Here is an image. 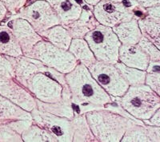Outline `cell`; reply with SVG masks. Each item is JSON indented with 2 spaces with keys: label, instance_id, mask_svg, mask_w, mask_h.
Returning <instances> with one entry per match:
<instances>
[{
  "label": "cell",
  "instance_id": "6da1fadb",
  "mask_svg": "<svg viewBox=\"0 0 160 142\" xmlns=\"http://www.w3.org/2000/svg\"><path fill=\"white\" fill-rule=\"evenodd\" d=\"M65 78L76 114L102 109L105 105L112 102L111 96L98 85L83 64L78 62L75 69L66 74Z\"/></svg>",
  "mask_w": 160,
  "mask_h": 142
},
{
  "label": "cell",
  "instance_id": "7a4b0ae2",
  "mask_svg": "<svg viewBox=\"0 0 160 142\" xmlns=\"http://www.w3.org/2000/svg\"><path fill=\"white\" fill-rule=\"evenodd\" d=\"M85 115L97 141H121L126 131L136 125L130 119L106 109L89 111Z\"/></svg>",
  "mask_w": 160,
  "mask_h": 142
},
{
  "label": "cell",
  "instance_id": "3957f363",
  "mask_svg": "<svg viewBox=\"0 0 160 142\" xmlns=\"http://www.w3.org/2000/svg\"><path fill=\"white\" fill-rule=\"evenodd\" d=\"M124 110L139 120H148L160 109V97L146 84L130 86L122 97L115 99Z\"/></svg>",
  "mask_w": 160,
  "mask_h": 142
},
{
  "label": "cell",
  "instance_id": "277c9868",
  "mask_svg": "<svg viewBox=\"0 0 160 142\" xmlns=\"http://www.w3.org/2000/svg\"><path fill=\"white\" fill-rule=\"evenodd\" d=\"M96 60L115 64L118 61V50L121 42L109 26L98 24L84 36Z\"/></svg>",
  "mask_w": 160,
  "mask_h": 142
},
{
  "label": "cell",
  "instance_id": "5b68a950",
  "mask_svg": "<svg viewBox=\"0 0 160 142\" xmlns=\"http://www.w3.org/2000/svg\"><path fill=\"white\" fill-rule=\"evenodd\" d=\"M35 59L48 67L67 74L75 69L78 62L68 50L57 47L47 40H41L35 44L27 56Z\"/></svg>",
  "mask_w": 160,
  "mask_h": 142
},
{
  "label": "cell",
  "instance_id": "8992f818",
  "mask_svg": "<svg viewBox=\"0 0 160 142\" xmlns=\"http://www.w3.org/2000/svg\"><path fill=\"white\" fill-rule=\"evenodd\" d=\"M13 16L28 21L40 36L47 30L60 24L59 18L46 0H36L24 6Z\"/></svg>",
  "mask_w": 160,
  "mask_h": 142
},
{
  "label": "cell",
  "instance_id": "52a82bcc",
  "mask_svg": "<svg viewBox=\"0 0 160 142\" xmlns=\"http://www.w3.org/2000/svg\"><path fill=\"white\" fill-rule=\"evenodd\" d=\"M88 68L98 85L110 96L122 97L129 88V84L122 78L114 64L96 60Z\"/></svg>",
  "mask_w": 160,
  "mask_h": 142
},
{
  "label": "cell",
  "instance_id": "ba28073f",
  "mask_svg": "<svg viewBox=\"0 0 160 142\" xmlns=\"http://www.w3.org/2000/svg\"><path fill=\"white\" fill-rule=\"evenodd\" d=\"M33 121L49 132L57 141H72L73 130L71 120L52 113L41 111L37 108L31 112Z\"/></svg>",
  "mask_w": 160,
  "mask_h": 142
},
{
  "label": "cell",
  "instance_id": "9c48e42d",
  "mask_svg": "<svg viewBox=\"0 0 160 142\" xmlns=\"http://www.w3.org/2000/svg\"><path fill=\"white\" fill-rule=\"evenodd\" d=\"M27 89L36 100L55 103L62 100L63 87L56 80L43 73H37L30 79Z\"/></svg>",
  "mask_w": 160,
  "mask_h": 142
},
{
  "label": "cell",
  "instance_id": "30bf717a",
  "mask_svg": "<svg viewBox=\"0 0 160 142\" xmlns=\"http://www.w3.org/2000/svg\"><path fill=\"white\" fill-rule=\"evenodd\" d=\"M92 13L98 23L111 28L134 18L132 11L122 2L102 1L93 7Z\"/></svg>",
  "mask_w": 160,
  "mask_h": 142
},
{
  "label": "cell",
  "instance_id": "8fae6325",
  "mask_svg": "<svg viewBox=\"0 0 160 142\" xmlns=\"http://www.w3.org/2000/svg\"><path fill=\"white\" fill-rule=\"evenodd\" d=\"M0 95L30 113L37 108L35 97L15 78H0Z\"/></svg>",
  "mask_w": 160,
  "mask_h": 142
},
{
  "label": "cell",
  "instance_id": "7c38bea8",
  "mask_svg": "<svg viewBox=\"0 0 160 142\" xmlns=\"http://www.w3.org/2000/svg\"><path fill=\"white\" fill-rule=\"evenodd\" d=\"M6 26L11 30L22 50L23 56H27L35 44L43 38L40 36L27 20L18 17H10Z\"/></svg>",
  "mask_w": 160,
  "mask_h": 142
},
{
  "label": "cell",
  "instance_id": "4fadbf2b",
  "mask_svg": "<svg viewBox=\"0 0 160 142\" xmlns=\"http://www.w3.org/2000/svg\"><path fill=\"white\" fill-rule=\"evenodd\" d=\"M118 61L128 67L146 71L150 59L137 44H121L118 50Z\"/></svg>",
  "mask_w": 160,
  "mask_h": 142
},
{
  "label": "cell",
  "instance_id": "5bb4252c",
  "mask_svg": "<svg viewBox=\"0 0 160 142\" xmlns=\"http://www.w3.org/2000/svg\"><path fill=\"white\" fill-rule=\"evenodd\" d=\"M59 18L60 24L66 26L79 18L82 7L76 0H46Z\"/></svg>",
  "mask_w": 160,
  "mask_h": 142
},
{
  "label": "cell",
  "instance_id": "9a60e30c",
  "mask_svg": "<svg viewBox=\"0 0 160 142\" xmlns=\"http://www.w3.org/2000/svg\"><path fill=\"white\" fill-rule=\"evenodd\" d=\"M98 24L92 11L86 7L82 8L78 19L63 26L68 30L72 38H83L88 32L95 29Z\"/></svg>",
  "mask_w": 160,
  "mask_h": 142
},
{
  "label": "cell",
  "instance_id": "2e32d148",
  "mask_svg": "<svg viewBox=\"0 0 160 142\" xmlns=\"http://www.w3.org/2000/svg\"><path fill=\"white\" fill-rule=\"evenodd\" d=\"M112 30L121 44L123 45L137 44L142 36L138 27V21L135 18L113 26Z\"/></svg>",
  "mask_w": 160,
  "mask_h": 142
},
{
  "label": "cell",
  "instance_id": "e0dca14e",
  "mask_svg": "<svg viewBox=\"0 0 160 142\" xmlns=\"http://www.w3.org/2000/svg\"><path fill=\"white\" fill-rule=\"evenodd\" d=\"M0 54L18 58L22 56L19 44L8 26L0 24Z\"/></svg>",
  "mask_w": 160,
  "mask_h": 142
},
{
  "label": "cell",
  "instance_id": "ac0fdd59",
  "mask_svg": "<svg viewBox=\"0 0 160 142\" xmlns=\"http://www.w3.org/2000/svg\"><path fill=\"white\" fill-rule=\"evenodd\" d=\"M0 120L33 121V118L30 112L26 111L0 95Z\"/></svg>",
  "mask_w": 160,
  "mask_h": 142
},
{
  "label": "cell",
  "instance_id": "d6986e66",
  "mask_svg": "<svg viewBox=\"0 0 160 142\" xmlns=\"http://www.w3.org/2000/svg\"><path fill=\"white\" fill-rule=\"evenodd\" d=\"M36 104L37 109L41 111L48 112L58 117H65L71 120L75 116L71 100H65L62 98L60 102L55 103H46L36 100Z\"/></svg>",
  "mask_w": 160,
  "mask_h": 142
},
{
  "label": "cell",
  "instance_id": "ffe728a7",
  "mask_svg": "<svg viewBox=\"0 0 160 142\" xmlns=\"http://www.w3.org/2000/svg\"><path fill=\"white\" fill-rule=\"evenodd\" d=\"M68 50L75 57L79 63L88 67L96 61L95 55L84 38H72Z\"/></svg>",
  "mask_w": 160,
  "mask_h": 142
},
{
  "label": "cell",
  "instance_id": "44dd1931",
  "mask_svg": "<svg viewBox=\"0 0 160 142\" xmlns=\"http://www.w3.org/2000/svg\"><path fill=\"white\" fill-rule=\"evenodd\" d=\"M42 38L48 41L57 47L63 50H68L72 38L70 35L68 30L61 24L55 26L44 31L41 35Z\"/></svg>",
  "mask_w": 160,
  "mask_h": 142
},
{
  "label": "cell",
  "instance_id": "7402d4cb",
  "mask_svg": "<svg viewBox=\"0 0 160 142\" xmlns=\"http://www.w3.org/2000/svg\"><path fill=\"white\" fill-rule=\"evenodd\" d=\"M71 121L73 130L72 141H97L90 129L85 113L75 114Z\"/></svg>",
  "mask_w": 160,
  "mask_h": 142
},
{
  "label": "cell",
  "instance_id": "603a6c76",
  "mask_svg": "<svg viewBox=\"0 0 160 142\" xmlns=\"http://www.w3.org/2000/svg\"><path fill=\"white\" fill-rule=\"evenodd\" d=\"M138 25L141 34L158 49H160V21L146 17L138 19Z\"/></svg>",
  "mask_w": 160,
  "mask_h": 142
},
{
  "label": "cell",
  "instance_id": "cb8c5ba5",
  "mask_svg": "<svg viewBox=\"0 0 160 142\" xmlns=\"http://www.w3.org/2000/svg\"><path fill=\"white\" fill-rule=\"evenodd\" d=\"M114 65L119 71V73L125 79L126 82L129 84V86L145 83V78L146 74H147V72L145 70L128 67L122 64V62H120L119 61H118Z\"/></svg>",
  "mask_w": 160,
  "mask_h": 142
},
{
  "label": "cell",
  "instance_id": "d4e9b609",
  "mask_svg": "<svg viewBox=\"0 0 160 142\" xmlns=\"http://www.w3.org/2000/svg\"><path fill=\"white\" fill-rule=\"evenodd\" d=\"M22 141L31 142V141H57L56 139L52 135L42 129V127L35 125H31L23 133L21 134Z\"/></svg>",
  "mask_w": 160,
  "mask_h": 142
},
{
  "label": "cell",
  "instance_id": "484cf974",
  "mask_svg": "<svg viewBox=\"0 0 160 142\" xmlns=\"http://www.w3.org/2000/svg\"><path fill=\"white\" fill-rule=\"evenodd\" d=\"M121 141H148L150 142L149 136H148V126L146 125H135L132 127L129 128L126 133H124L123 137L121 139Z\"/></svg>",
  "mask_w": 160,
  "mask_h": 142
},
{
  "label": "cell",
  "instance_id": "4316f807",
  "mask_svg": "<svg viewBox=\"0 0 160 142\" xmlns=\"http://www.w3.org/2000/svg\"><path fill=\"white\" fill-rule=\"evenodd\" d=\"M137 45L141 48V50L146 54L148 55L150 60L160 61L159 49L155 46V44L148 40V38L142 36Z\"/></svg>",
  "mask_w": 160,
  "mask_h": 142
},
{
  "label": "cell",
  "instance_id": "83f0119b",
  "mask_svg": "<svg viewBox=\"0 0 160 142\" xmlns=\"http://www.w3.org/2000/svg\"><path fill=\"white\" fill-rule=\"evenodd\" d=\"M0 78H15L13 65L7 56L2 54H0Z\"/></svg>",
  "mask_w": 160,
  "mask_h": 142
},
{
  "label": "cell",
  "instance_id": "f1b7e54d",
  "mask_svg": "<svg viewBox=\"0 0 160 142\" xmlns=\"http://www.w3.org/2000/svg\"><path fill=\"white\" fill-rule=\"evenodd\" d=\"M145 83L160 96V73H147Z\"/></svg>",
  "mask_w": 160,
  "mask_h": 142
},
{
  "label": "cell",
  "instance_id": "f546056e",
  "mask_svg": "<svg viewBox=\"0 0 160 142\" xmlns=\"http://www.w3.org/2000/svg\"><path fill=\"white\" fill-rule=\"evenodd\" d=\"M11 15H16L19 10L26 6L28 0H1Z\"/></svg>",
  "mask_w": 160,
  "mask_h": 142
},
{
  "label": "cell",
  "instance_id": "4dcf8cb0",
  "mask_svg": "<svg viewBox=\"0 0 160 142\" xmlns=\"http://www.w3.org/2000/svg\"><path fill=\"white\" fill-rule=\"evenodd\" d=\"M148 136L151 141L159 142L160 141V128L158 126L151 127V125H148Z\"/></svg>",
  "mask_w": 160,
  "mask_h": 142
},
{
  "label": "cell",
  "instance_id": "1f68e13d",
  "mask_svg": "<svg viewBox=\"0 0 160 142\" xmlns=\"http://www.w3.org/2000/svg\"><path fill=\"white\" fill-rule=\"evenodd\" d=\"M148 17L154 18L155 20L160 21V4L146 8Z\"/></svg>",
  "mask_w": 160,
  "mask_h": 142
},
{
  "label": "cell",
  "instance_id": "d6a6232c",
  "mask_svg": "<svg viewBox=\"0 0 160 142\" xmlns=\"http://www.w3.org/2000/svg\"><path fill=\"white\" fill-rule=\"evenodd\" d=\"M143 123L147 125L160 126V109H157L154 114L148 120H143Z\"/></svg>",
  "mask_w": 160,
  "mask_h": 142
},
{
  "label": "cell",
  "instance_id": "836d02e7",
  "mask_svg": "<svg viewBox=\"0 0 160 142\" xmlns=\"http://www.w3.org/2000/svg\"><path fill=\"white\" fill-rule=\"evenodd\" d=\"M160 61L150 60L148 66L146 69L147 73H160Z\"/></svg>",
  "mask_w": 160,
  "mask_h": 142
},
{
  "label": "cell",
  "instance_id": "e575fe53",
  "mask_svg": "<svg viewBox=\"0 0 160 142\" xmlns=\"http://www.w3.org/2000/svg\"><path fill=\"white\" fill-rule=\"evenodd\" d=\"M132 1H135L140 6H142V7L145 8L160 4V0H132Z\"/></svg>",
  "mask_w": 160,
  "mask_h": 142
},
{
  "label": "cell",
  "instance_id": "d590c367",
  "mask_svg": "<svg viewBox=\"0 0 160 142\" xmlns=\"http://www.w3.org/2000/svg\"><path fill=\"white\" fill-rule=\"evenodd\" d=\"M9 14L10 12L8 11V9H7V7H6L5 5L3 4V2L0 0V24L2 23V22H4L7 18L11 17L9 15Z\"/></svg>",
  "mask_w": 160,
  "mask_h": 142
},
{
  "label": "cell",
  "instance_id": "8d00e7d4",
  "mask_svg": "<svg viewBox=\"0 0 160 142\" xmlns=\"http://www.w3.org/2000/svg\"><path fill=\"white\" fill-rule=\"evenodd\" d=\"M84 1H85L86 3L88 4V5L94 7V6L96 5L98 2H102V1H112V2H122L123 0H84Z\"/></svg>",
  "mask_w": 160,
  "mask_h": 142
}]
</instances>
